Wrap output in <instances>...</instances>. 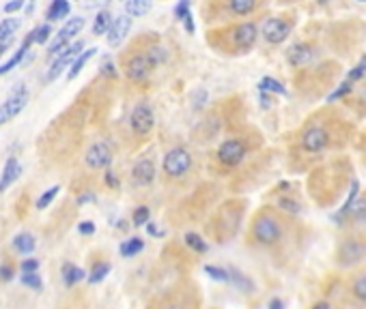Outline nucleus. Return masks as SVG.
Segmentation results:
<instances>
[{
	"label": "nucleus",
	"instance_id": "55",
	"mask_svg": "<svg viewBox=\"0 0 366 309\" xmlns=\"http://www.w3.org/2000/svg\"><path fill=\"white\" fill-rule=\"evenodd\" d=\"M108 0H93V3H87V7H95V5H104Z\"/></svg>",
	"mask_w": 366,
	"mask_h": 309
},
{
	"label": "nucleus",
	"instance_id": "58",
	"mask_svg": "<svg viewBox=\"0 0 366 309\" xmlns=\"http://www.w3.org/2000/svg\"><path fill=\"white\" fill-rule=\"evenodd\" d=\"M358 3H366V0H358Z\"/></svg>",
	"mask_w": 366,
	"mask_h": 309
},
{
	"label": "nucleus",
	"instance_id": "48",
	"mask_svg": "<svg viewBox=\"0 0 366 309\" xmlns=\"http://www.w3.org/2000/svg\"><path fill=\"white\" fill-rule=\"evenodd\" d=\"M183 24H185V30L190 32V34H194V30H196V26H194V20H192V13L183 20Z\"/></svg>",
	"mask_w": 366,
	"mask_h": 309
},
{
	"label": "nucleus",
	"instance_id": "45",
	"mask_svg": "<svg viewBox=\"0 0 366 309\" xmlns=\"http://www.w3.org/2000/svg\"><path fill=\"white\" fill-rule=\"evenodd\" d=\"M22 7H24V0H11V3L5 5V11H7V13H16V11H20Z\"/></svg>",
	"mask_w": 366,
	"mask_h": 309
},
{
	"label": "nucleus",
	"instance_id": "19",
	"mask_svg": "<svg viewBox=\"0 0 366 309\" xmlns=\"http://www.w3.org/2000/svg\"><path fill=\"white\" fill-rule=\"evenodd\" d=\"M11 245H13V249L18 251V253H22V256H30L32 251H35V237L32 234H28V232H20L13 241H11Z\"/></svg>",
	"mask_w": 366,
	"mask_h": 309
},
{
	"label": "nucleus",
	"instance_id": "4",
	"mask_svg": "<svg viewBox=\"0 0 366 309\" xmlns=\"http://www.w3.org/2000/svg\"><path fill=\"white\" fill-rule=\"evenodd\" d=\"M130 125H132V131L136 136H147V134H151V129H153V125H155V116H153V108L147 103V101H142V103H138L134 110H132V116H130Z\"/></svg>",
	"mask_w": 366,
	"mask_h": 309
},
{
	"label": "nucleus",
	"instance_id": "16",
	"mask_svg": "<svg viewBox=\"0 0 366 309\" xmlns=\"http://www.w3.org/2000/svg\"><path fill=\"white\" fill-rule=\"evenodd\" d=\"M20 172H22V168H20L18 159H16V157L7 159L5 170H3V176H0V194H5V191H7V189L18 181Z\"/></svg>",
	"mask_w": 366,
	"mask_h": 309
},
{
	"label": "nucleus",
	"instance_id": "36",
	"mask_svg": "<svg viewBox=\"0 0 366 309\" xmlns=\"http://www.w3.org/2000/svg\"><path fill=\"white\" fill-rule=\"evenodd\" d=\"M278 206L282 208V210H287V213H293V215H298L302 208H300V202H295V200H289V198H278Z\"/></svg>",
	"mask_w": 366,
	"mask_h": 309
},
{
	"label": "nucleus",
	"instance_id": "5",
	"mask_svg": "<svg viewBox=\"0 0 366 309\" xmlns=\"http://www.w3.org/2000/svg\"><path fill=\"white\" fill-rule=\"evenodd\" d=\"M83 28H85V18H71V20L59 30V37L50 43L48 54H50V56L61 54V50H65L67 43H69L75 34H80V30H83Z\"/></svg>",
	"mask_w": 366,
	"mask_h": 309
},
{
	"label": "nucleus",
	"instance_id": "52",
	"mask_svg": "<svg viewBox=\"0 0 366 309\" xmlns=\"http://www.w3.org/2000/svg\"><path fill=\"white\" fill-rule=\"evenodd\" d=\"M9 46H11V41H5V43H0V56H3L7 50H9Z\"/></svg>",
	"mask_w": 366,
	"mask_h": 309
},
{
	"label": "nucleus",
	"instance_id": "32",
	"mask_svg": "<svg viewBox=\"0 0 366 309\" xmlns=\"http://www.w3.org/2000/svg\"><path fill=\"white\" fill-rule=\"evenodd\" d=\"M358 194H360V183H358V181H353V183H351V187H349V196H347V200H345V204H343V208H341L338 217L349 215L351 206H353V204H355V200H358Z\"/></svg>",
	"mask_w": 366,
	"mask_h": 309
},
{
	"label": "nucleus",
	"instance_id": "24",
	"mask_svg": "<svg viewBox=\"0 0 366 309\" xmlns=\"http://www.w3.org/2000/svg\"><path fill=\"white\" fill-rule=\"evenodd\" d=\"M145 249V241L142 239H138V237H132V239H128L123 245L118 247V251H121V256L123 258H134L136 253H140Z\"/></svg>",
	"mask_w": 366,
	"mask_h": 309
},
{
	"label": "nucleus",
	"instance_id": "9",
	"mask_svg": "<svg viewBox=\"0 0 366 309\" xmlns=\"http://www.w3.org/2000/svg\"><path fill=\"white\" fill-rule=\"evenodd\" d=\"M263 39L267 43H272V46H278V43H282L284 39H287L291 34V26L289 22H284L282 18H269L263 22Z\"/></svg>",
	"mask_w": 366,
	"mask_h": 309
},
{
	"label": "nucleus",
	"instance_id": "40",
	"mask_svg": "<svg viewBox=\"0 0 366 309\" xmlns=\"http://www.w3.org/2000/svg\"><path fill=\"white\" fill-rule=\"evenodd\" d=\"M190 15V0H179V5L175 7V18L183 22Z\"/></svg>",
	"mask_w": 366,
	"mask_h": 309
},
{
	"label": "nucleus",
	"instance_id": "59",
	"mask_svg": "<svg viewBox=\"0 0 366 309\" xmlns=\"http://www.w3.org/2000/svg\"><path fill=\"white\" fill-rule=\"evenodd\" d=\"M164 309H175V307H164Z\"/></svg>",
	"mask_w": 366,
	"mask_h": 309
},
{
	"label": "nucleus",
	"instance_id": "8",
	"mask_svg": "<svg viewBox=\"0 0 366 309\" xmlns=\"http://www.w3.org/2000/svg\"><path fill=\"white\" fill-rule=\"evenodd\" d=\"M85 163L91 170H108L112 163V149L106 142H95L89 146L87 155H85Z\"/></svg>",
	"mask_w": 366,
	"mask_h": 309
},
{
	"label": "nucleus",
	"instance_id": "35",
	"mask_svg": "<svg viewBox=\"0 0 366 309\" xmlns=\"http://www.w3.org/2000/svg\"><path fill=\"white\" fill-rule=\"evenodd\" d=\"M147 56H149V61L153 63V67H157L159 63H164V58H166V50H164V48L153 46V48L147 52Z\"/></svg>",
	"mask_w": 366,
	"mask_h": 309
},
{
	"label": "nucleus",
	"instance_id": "22",
	"mask_svg": "<svg viewBox=\"0 0 366 309\" xmlns=\"http://www.w3.org/2000/svg\"><path fill=\"white\" fill-rule=\"evenodd\" d=\"M151 5H153V0H128L126 11H128V15L142 18L151 11Z\"/></svg>",
	"mask_w": 366,
	"mask_h": 309
},
{
	"label": "nucleus",
	"instance_id": "49",
	"mask_svg": "<svg viewBox=\"0 0 366 309\" xmlns=\"http://www.w3.org/2000/svg\"><path fill=\"white\" fill-rule=\"evenodd\" d=\"M267 307H269V309H284V301H282V298H272Z\"/></svg>",
	"mask_w": 366,
	"mask_h": 309
},
{
	"label": "nucleus",
	"instance_id": "54",
	"mask_svg": "<svg viewBox=\"0 0 366 309\" xmlns=\"http://www.w3.org/2000/svg\"><path fill=\"white\" fill-rule=\"evenodd\" d=\"M312 309H330V303H325V301H323V303H317Z\"/></svg>",
	"mask_w": 366,
	"mask_h": 309
},
{
	"label": "nucleus",
	"instance_id": "37",
	"mask_svg": "<svg viewBox=\"0 0 366 309\" xmlns=\"http://www.w3.org/2000/svg\"><path fill=\"white\" fill-rule=\"evenodd\" d=\"M22 284L32 288V290H42V277H39L37 273H24L22 275Z\"/></svg>",
	"mask_w": 366,
	"mask_h": 309
},
{
	"label": "nucleus",
	"instance_id": "31",
	"mask_svg": "<svg viewBox=\"0 0 366 309\" xmlns=\"http://www.w3.org/2000/svg\"><path fill=\"white\" fill-rule=\"evenodd\" d=\"M108 273H110V264L108 262H97L95 267L91 269V273H89V282L91 284H99V282L106 279Z\"/></svg>",
	"mask_w": 366,
	"mask_h": 309
},
{
	"label": "nucleus",
	"instance_id": "18",
	"mask_svg": "<svg viewBox=\"0 0 366 309\" xmlns=\"http://www.w3.org/2000/svg\"><path fill=\"white\" fill-rule=\"evenodd\" d=\"M61 273H63V282H65V286H67V288H73L75 284L83 282V279H85V275H87L83 269L75 267V264H71V262H65V264H63Z\"/></svg>",
	"mask_w": 366,
	"mask_h": 309
},
{
	"label": "nucleus",
	"instance_id": "47",
	"mask_svg": "<svg viewBox=\"0 0 366 309\" xmlns=\"http://www.w3.org/2000/svg\"><path fill=\"white\" fill-rule=\"evenodd\" d=\"M364 73H366V71H364V69H362V67L358 65V67H353V69L349 71V75H347V80H349V82H355V80H360V77H362Z\"/></svg>",
	"mask_w": 366,
	"mask_h": 309
},
{
	"label": "nucleus",
	"instance_id": "53",
	"mask_svg": "<svg viewBox=\"0 0 366 309\" xmlns=\"http://www.w3.org/2000/svg\"><path fill=\"white\" fill-rule=\"evenodd\" d=\"M147 228H149V234H153V237H155V234H159V230H157V228H155V226H153L151 222L147 224Z\"/></svg>",
	"mask_w": 366,
	"mask_h": 309
},
{
	"label": "nucleus",
	"instance_id": "41",
	"mask_svg": "<svg viewBox=\"0 0 366 309\" xmlns=\"http://www.w3.org/2000/svg\"><path fill=\"white\" fill-rule=\"evenodd\" d=\"M20 269H22V273H37V271H39V260L26 258V260L20 264Z\"/></svg>",
	"mask_w": 366,
	"mask_h": 309
},
{
	"label": "nucleus",
	"instance_id": "14",
	"mask_svg": "<svg viewBox=\"0 0 366 309\" xmlns=\"http://www.w3.org/2000/svg\"><path fill=\"white\" fill-rule=\"evenodd\" d=\"M130 28H132V18L130 15H118V18H114L112 26L108 30V46L110 48L121 46V43H123V39L128 37Z\"/></svg>",
	"mask_w": 366,
	"mask_h": 309
},
{
	"label": "nucleus",
	"instance_id": "11",
	"mask_svg": "<svg viewBox=\"0 0 366 309\" xmlns=\"http://www.w3.org/2000/svg\"><path fill=\"white\" fill-rule=\"evenodd\" d=\"M151 69H153V63L149 61L147 54H134V56L126 63V75H128L132 82H136V84L145 82L147 75L151 73Z\"/></svg>",
	"mask_w": 366,
	"mask_h": 309
},
{
	"label": "nucleus",
	"instance_id": "2",
	"mask_svg": "<svg viewBox=\"0 0 366 309\" xmlns=\"http://www.w3.org/2000/svg\"><path fill=\"white\" fill-rule=\"evenodd\" d=\"M161 170H164V174L169 176V179H183V176L192 170V155L185 149L175 146L164 155Z\"/></svg>",
	"mask_w": 366,
	"mask_h": 309
},
{
	"label": "nucleus",
	"instance_id": "39",
	"mask_svg": "<svg viewBox=\"0 0 366 309\" xmlns=\"http://www.w3.org/2000/svg\"><path fill=\"white\" fill-rule=\"evenodd\" d=\"M351 93V82L347 80V82H343L334 93H330L328 95V101H336V99H341V97H345V95H349Z\"/></svg>",
	"mask_w": 366,
	"mask_h": 309
},
{
	"label": "nucleus",
	"instance_id": "46",
	"mask_svg": "<svg viewBox=\"0 0 366 309\" xmlns=\"http://www.w3.org/2000/svg\"><path fill=\"white\" fill-rule=\"evenodd\" d=\"M102 73H104V75H108V77H114V75H116V71H114V67H112V61H110V58H106V61H104V65H102Z\"/></svg>",
	"mask_w": 366,
	"mask_h": 309
},
{
	"label": "nucleus",
	"instance_id": "43",
	"mask_svg": "<svg viewBox=\"0 0 366 309\" xmlns=\"http://www.w3.org/2000/svg\"><path fill=\"white\" fill-rule=\"evenodd\" d=\"M78 232L85 234V237H91V234L95 232V224H93V222H83V224L78 226Z\"/></svg>",
	"mask_w": 366,
	"mask_h": 309
},
{
	"label": "nucleus",
	"instance_id": "6",
	"mask_svg": "<svg viewBox=\"0 0 366 309\" xmlns=\"http://www.w3.org/2000/svg\"><path fill=\"white\" fill-rule=\"evenodd\" d=\"M26 103H28V91L20 84L16 91L9 95V99L0 106V125H5L7 120L16 118L26 108Z\"/></svg>",
	"mask_w": 366,
	"mask_h": 309
},
{
	"label": "nucleus",
	"instance_id": "28",
	"mask_svg": "<svg viewBox=\"0 0 366 309\" xmlns=\"http://www.w3.org/2000/svg\"><path fill=\"white\" fill-rule=\"evenodd\" d=\"M185 245H188L192 251H196V253H205V251L209 249L207 241H202L196 232H188V234H185Z\"/></svg>",
	"mask_w": 366,
	"mask_h": 309
},
{
	"label": "nucleus",
	"instance_id": "30",
	"mask_svg": "<svg viewBox=\"0 0 366 309\" xmlns=\"http://www.w3.org/2000/svg\"><path fill=\"white\" fill-rule=\"evenodd\" d=\"M259 91H265V93H278V95H287V91H284V86L274 80V77H263L259 82Z\"/></svg>",
	"mask_w": 366,
	"mask_h": 309
},
{
	"label": "nucleus",
	"instance_id": "34",
	"mask_svg": "<svg viewBox=\"0 0 366 309\" xmlns=\"http://www.w3.org/2000/svg\"><path fill=\"white\" fill-rule=\"evenodd\" d=\"M149 217H151V210L147 206H138L132 215V224L134 226H147L149 224Z\"/></svg>",
	"mask_w": 366,
	"mask_h": 309
},
{
	"label": "nucleus",
	"instance_id": "29",
	"mask_svg": "<svg viewBox=\"0 0 366 309\" xmlns=\"http://www.w3.org/2000/svg\"><path fill=\"white\" fill-rule=\"evenodd\" d=\"M205 273L216 279V282H224V284H231V269H224V267H214V264H207L205 267Z\"/></svg>",
	"mask_w": 366,
	"mask_h": 309
},
{
	"label": "nucleus",
	"instance_id": "50",
	"mask_svg": "<svg viewBox=\"0 0 366 309\" xmlns=\"http://www.w3.org/2000/svg\"><path fill=\"white\" fill-rule=\"evenodd\" d=\"M261 95H259V101L263 103V108H269V103H272V99H269V95L265 93V91H259Z\"/></svg>",
	"mask_w": 366,
	"mask_h": 309
},
{
	"label": "nucleus",
	"instance_id": "21",
	"mask_svg": "<svg viewBox=\"0 0 366 309\" xmlns=\"http://www.w3.org/2000/svg\"><path fill=\"white\" fill-rule=\"evenodd\" d=\"M95 48H89V50H85L83 54H80L75 61H73V65H71V69H69V73H67V80H73V77H78L80 75V71H83L85 67H87V63L95 56Z\"/></svg>",
	"mask_w": 366,
	"mask_h": 309
},
{
	"label": "nucleus",
	"instance_id": "27",
	"mask_svg": "<svg viewBox=\"0 0 366 309\" xmlns=\"http://www.w3.org/2000/svg\"><path fill=\"white\" fill-rule=\"evenodd\" d=\"M18 28H20V20H16V18H9L5 22H0V43L13 39V32Z\"/></svg>",
	"mask_w": 366,
	"mask_h": 309
},
{
	"label": "nucleus",
	"instance_id": "13",
	"mask_svg": "<svg viewBox=\"0 0 366 309\" xmlns=\"http://www.w3.org/2000/svg\"><path fill=\"white\" fill-rule=\"evenodd\" d=\"M302 146L308 153H321L328 146V131L323 127H310L306 129V134L302 136Z\"/></svg>",
	"mask_w": 366,
	"mask_h": 309
},
{
	"label": "nucleus",
	"instance_id": "33",
	"mask_svg": "<svg viewBox=\"0 0 366 309\" xmlns=\"http://www.w3.org/2000/svg\"><path fill=\"white\" fill-rule=\"evenodd\" d=\"M59 189H61V187H59V185H54V187H50V189H48L46 194H42V198L37 200V208H39V210L48 208V206H50V204L54 202V198L59 196Z\"/></svg>",
	"mask_w": 366,
	"mask_h": 309
},
{
	"label": "nucleus",
	"instance_id": "42",
	"mask_svg": "<svg viewBox=\"0 0 366 309\" xmlns=\"http://www.w3.org/2000/svg\"><path fill=\"white\" fill-rule=\"evenodd\" d=\"M9 279H13V267L11 264H3L0 267V282H9Z\"/></svg>",
	"mask_w": 366,
	"mask_h": 309
},
{
	"label": "nucleus",
	"instance_id": "57",
	"mask_svg": "<svg viewBox=\"0 0 366 309\" xmlns=\"http://www.w3.org/2000/svg\"><path fill=\"white\" fill-rule=\"evenodd\" d=\"M319 3H328V0H319Z\"/></svg>",
	"mask_w": 366,
	"mask_h": 309
},
{
	"label": "nucleus",
	"instance_id": "10",
	"mask_svg": "<svg viewBox=\"0 0 366 309\" xmlns=\"http://www.w3.org/2000/svg\"><path fill=\"white\" fill-rule=\"evenodd\" d=\"M218 159H220V163H224L228 168L239 165L243 159H246V146H243V142H239V140H226L218 149Z\"/></svg>",
	"mask_w": 366,
	"mask_h": 309
},
{
	"label": "nucleus",
	"instance_id": "20",
	"mask_svg": "<svg viewBox=\"0 0 366 309\" xmlns=\"http://www.w3.org/2000/svg\"><path fill=\"white\" fill-rule=\"evenodd\" d=\"M69 11H71V5H69V0H52V5L48 7V13H46V18H48L50 22H56V20H63V18H67V15H69Z\"/></svg>",
	"mask_w": 366,
	"mask_h": 309
},
{
	"label": "nucleus",
	"instance_id": "1",
	"mask_svg": "<svg viewBox=\"0 0 366 309\" xmlns=\"http://www.w3.org/2000/svg\"><path fill=\"white\" fill-rule=\"evenodd\" d=\"M252 237L259 245L272 247L282 239V226L272 215H261L255 219V224H252Z\"/></svg>",
	"mask_w": 366,
	"mask_h": 309
},
{
	"label": "nucleus",
	"instance_id": "51",
	"mask_svg": "<svg viewBox=\"0 0 366 309\" xmlns=\"http://www.w3.org/2000/svg\"><path fill=\"white\" fill-rule=\"evenodd\" d=\"M93 200H95V196H93V194H83V196L78 198V204L83 206L85 202H93Z\"/></svg>",
	"mask_w": 366,
	"mask_h": 309
},
{
	"label": "nucleus",
	"instance_id": "12",
	"mask_svg": "<svg viewBox=\"0 0 366 309\" xmlns=\"http://www.w3.org/2000/svg\"><path fill=\"white\" fill-rule=\"evenodd\" d=\"M257 37H259V30L252 22H243L231 32V39L239 50H250L257 43Z\"/></svg>",
	"mask_w": 366,
	"mask_h": 309
},
{
	"label": "nucleus",
	"instance_id": "3",
	"mask_svg": "<svg viewBox=\"0 0 366 309\" xmlns=\"http://www.w3.org/2000/svg\"><path fill=\"white\" fill-rule=\"evenodd\" d=\"M85 52V43L83 41H75V43H71V46H67L59 56H56V61L52 63V67L48 69V75H46V82H54L80 54Z\"/></svg>",
	"mask_w": 366,
	"mask_h": 309
},
{
	"label": "nucleus",
	"instance_id": "25",
	"mask_svg": "<svg viewBox=\"0 0 366 309\" xmlns=\"http://www.w3.org/2000/svg\"><path fill=\"white\" fill-rule=\"evenodd\" d=\"M228 7L235 15H248L257 9V0H228Z\"/></svg>",
	"mask_w": 366,
	"mask_h": 309
},
{
	"label": "nucleus",
	"instance_id": "7",
	"mask_svg": "<svg viewBox=\"0 0 366 309\" xmlns=\"http://www.w3.org/2000/svg\"><path fill=\"white\" fill-rule=\"evenodd\" d=\"M366 256V245L360 241V239H347L341 243L338 251H336V258L343 267H353V264L362 262Z\"/></svg>",
	"mask_w": 366,
	"mask_h": 309
},
{
	"label": "nucleus",
	"instance_id": "56",
	"mask_svg": "<svg viewBox=\"0 0 366 309\" xmlns=\"http://www.w3.org/2000/svg\"><path fill=\"white\" fill-rule=\"evenodd\" d=\"M360 67H362V69H364V71H366V56H364V58H362V61H360Z\"/></svg>",
	"mask_w": 366,
	"mask_h": 309
},
{
	"label": "nucleus",
	"instance_id": "17",
	"mask_svg": "<svg viewBox=\"0 0 366 309\" xmlns=\"http://www.w3.org/2000/svg\"><path fill=\"white\" fill-rule=\"evenodd\" d=\"M287 58L293 67H302L312 61V48L306 43H295V46L287 52Z\"/></svg>",
	"mask_w": 366,
	"mask_h": 309
},
{
	"label": "nucleus",
	"instance_id": "23",
	"mask_svg": "<svg viewBox=\"0 0 366 309\" xmlns=\"http://www.w3.org/2000/svg\"><path fill=\"white\" fill-rule=\"evenodd\" d=\"M351 296L358 303L366 305V273H360V275L353 277V282H351Z\"/></svg>",
	"mask_w": 366,
	"mask_h": 309
},
{
	"label": "nucleus",
	"instance_id": "15",
	"mask_svg": "<svg viewBox=\"0 0 366 309\" xmlns=\"http://www.w3.org/2000/svg\"><path fill=\"white\" fill-rule=\"evenodd\" d=\"M132 179L136 185L147 187L155 181V163L151 159H140L134 168H132Z\"/></svg>",
	"mask_w": 366,
	"mask_h": 309
},
{
	"label": "nucleus",
	"instance_id": "44",
	"mask_svg": "<svg viewBox=\"0 0 366 309\" xmlns=\"http://www.w3.org/2000/svg\"><path fill=\"white\" fill-rule=\"evenodd\" d=\"M106 185L110 189H118V179H116V174L112 170H106Z\"/></svg>",
	"mask_w": 366,
	"mask_h": 309
},
{
	"label": "nucleus",
	"instance_id": "38",
	"mask_svg": "<svg viewBox=\"0 0 366 309\" xmlns=\"http://www.w3.org/2000/svg\"><path fill=\"white\" fill-rule=\"evenodd\" d=\"M52 34V26L50 24H42L39 28H35V41L37 43H46Z\"/></svg>",
	"mask_w": 366,
	"mask_h": 309
},
{
	"label": "nucleus",
	"instance_id": "26",
	"mask_svg": "<svg viewBox=\"0 0 366 309\" xmlns=\"http://www.w3.org/2000/svg\"><path fill=\"white\" fill-rule=\"evenodd\" d=\"M112 15L108 13V11H99L97 15H95V22H93V32L95 34H106L108 30H110V26H112Z\"/></svg>",
	"mask_w": 366,
	"mask_h": 309
}]
</instances>
